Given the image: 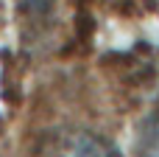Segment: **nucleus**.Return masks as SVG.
I'll return each instance as SVG.
<instances>
[{"instance_id":"f03ea898","label":"nucleus","mask_w":159,"mask_h":157,"mask_svg":"<svg viewBox=\"0 0 159 157\" xmlns=\"http://www.w3.org/2000/svg\"><path fill=\"white\" fill-rule=\"evenodd\" d=\"M137 149L143 155H159V112H154L145 126L140 129V140H137Z\"/></svg>"},{"instance_id":"f257e3e1","label":"nucleus","mask_w":159,"mask_h":157,"mask_svg":"<svg viewBox=\"0 0 159 157\" xmlns=\"http://www.w3.org/2000/svg\"><path fill=\"white\" fill-rule=\"evenodd\" d=\"M36 155H117V146L84 126H56L36 138Z\"/></svg>"}]
</instances>
